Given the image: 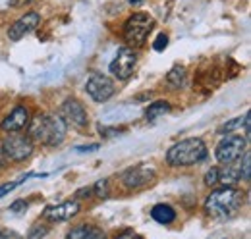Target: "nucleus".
<instances>
[{"label": "nucleus", "instance_id": "nucleus-1", "mask_svg": "<svg viewBox=\"0 0 251 239\" xmlns=\"http://www.w3.org/2000/svg\"><path fill=\"white\" fill-rule=\"evenodd\" d=\"M29 137L41 145L56 147L66 137V121L60 116L39 114L29 123Z\"/></svg>", "mask_w": 251, "mask_h": 239}, {"label": "nucleus", "instance_id": "nucleus-2", "mask_svg": "<svg viewBox=\"0 0 251 239\" xmlns=\"http://www.w3.org/2000/svg\"><path fill=\"white\" fill-rule=\"evenodd\" d=\"M242 203H244V193L232 185H224L207 197L205 210L215 218H230L242 207Z\"/></svg>", "mask_w": 251, "mask_h": 239}, {"label": "nucleus", "instance_id": "nucleus-3", "mask_svg": "<svg viewBox=\"0 0 251 239\" xmlns=\"http://www.w3.org/2000/svg\"><path fill=\"white\" fill-rule=\"evenodd\" d=\"M207 158V147L199 137H189L174 147H170L166 152V160L170 166H193Z\"/></svg>", "mask_w": 251, "mask_h": 239}, {"label": "nucleus", "instance_id": "nucleus-4", "mask_svg": "<svg viewBox=\"0 0 251 239\" xmlns=\"http://www.w3.org/2000/svg\"><path fill=\"white\" fill-rule=\"evenodd\" d=\"M155 25V20L147 14H133L124 25L126 41L133 47H141Z\"/></svg>", "mask_w": 251, "mask_h": 239}, {"label": "nucleus", "instance_id": "nucleus-5", "mask_svg": "<svg viewBox=\"0 0 251 239\" xmlns=\"http://www.w3.org/2000/svg\"><path fill=\"white\" fill-rule=\"evenodd\" d=\"M2 150H4L6 158H10L14 162H22L31 156L33 141L27 135H10L2 141Z\"/></svg>", "mask_w": 251, "mask_h": 239}, {"label": "nucleus", "instance_id": "nucleus-6", "mask_svg": "<svg viewBox=\"0 0 251 239\" xmlns=\"http://www.w3.org/2000/svg\"><path fill=\"white\" fill-rule=\"evenodd\" d=\"M244 152H246V139L240 135H228L217 147V158L222 164H228V162H236L238 158H242Z\"/></svg>", "mask_w": 251, "mask_h": 239}, {"label": "nucleus", "instance_id": "nucleus-7", "mask_svg": "<svg viewBox=\"0 0 251 239\" xmlns=\"http://www.w3.org/2000/svg\"><path fill=\"white\" fill-rule=\"evenodd\" d=\"M135 64H137V54H135L131 48L124 47V48L118 50L116 58L110 62V72H112L114 77L126 81V79L131 77V73H133V70H135Z\"/></svg>", "mask_w": 251, "mask_h": 239}, {"label": "nucleus", "instance_id": "nucleus-8", "mask_svg": "<svg viewBox=\"0 0 251 239\" xmlns=\"http://www.w3.org/2000/svg\"><path fill=\"white\" fill-rule=\"evenodd\" d=\"M85 91L89 93V96L97 100V102H104L114 95V81L102 73H93L87 83H85Z\"/></svg>", "mask_w": 251, "mask_h": 239}, {"label": "nucleus", "instance_id": "nucleus-9", "mask_svg": "<svg viewBox=\"0 0 251 239\" xmlns=\"http://www.w3.org/2000/svg\"><path fill=\"white\" fill-rule=\"evenodd\" d=\"M155 179V170L149 168V166H133L129 170H126L122 174V183H124L127 189H139V187H145L147 183H151Z\"/></svg>", "mask_w": 251, "mask_h": 239}, {"label": "nucleus", "instance_id": "nucleus-10", "mask_svg": "<svg viewBox=\"0 0 251 239\" xmlns=\"http://www.w3.org/2000/svg\"><path fill=\"white\" fill-rule=\"evenodd\" d=\"M39 24H41V16L37 12H27L18 22H14V25H10V31H8L10 41H20L22 37H25L33 29H37Z\"/></svg>", "mask_w": 251, "mask_h": 239}, {"label": "nucleus", "instance_id": "nucleus-11", "mask_svg": "<svg viewBox=\"0 0 251 239\" xmlns=\"http://www.w3.org/2000/svg\"><path fill=\"white\" fill-rule=\"evenodd\" d=\"M62 116L68 121H72L74 125L77 127H85L89 123V118H87V110L83 108L81 102H77L75 98H68L62 104Z\"/></svg>", "mask_w": 251, "mask_h": 239}, {"label": "nucleus", "instance_id": "nucleus-12", "mask_svg": "<svg viewBox=\"0 0 251 239\" xmlns=\"http://www.w3.org/2000/svg\"><path fill=\"white\" fill-rule=\"evenodd\" d=\"M77 212H79V205L75 201H66V203L56 205V207H47L43 216L50 222H62V220H70Z\"/></svg>", "mask_w": 251, "mask_h": 239}, {"label": "nucleus", "instance_id": "nucleus-13", "mask_svg": "<svg viewBox=\"0 0 251 239\" xmlns=\"http://www.w3.org/2000/svg\"><path fill=\"white\" fill-rule=\"evenodd\" d=\"M29 123V112L24 106H16L6 118L2 120V129L4 131H20Z\"/></svg>", "mask_w": 251, "mask_h": 239}, {"label": "nucleus", "instance_id": "nucleus-14", "mask_svg": "<svg viewBox=\"0 0 251 239\" xmlns=\"http://www.w3.org/2000/svg\"><path fill=\"white\" fill-rule=\"evenodd\" d=\"M151 216H153V220H155V222L168 226V224H172V222L176 220V210L172 209L170 205L160 203V205H155V207H153Z\"/></svg>", "mask_w": 251, "mask_h": 239}, {"label": "nucleus", "instance_id": "nucleus-15", "mask_svg": "<svg viewBox=\"0 0 251 239\" xmlns=\"http://www.w3.org/2000/svg\"><path fill=\"white\" fill-rule=\"evenodd\" d=\"M240 179V166H236L234 162L224 164V170H219V181L224 185H232Z\"/></svg>", "mask_w": 251, "mask_h": 239}, {"label": "nucleus", "instance_id": "nucleus-16", "mask_svg": "<svg viewBox=\"0 0 251 239\" xmlns=\"http://www.w3.org/2000/svg\"><path fill=\"white\" fill-rule=\"evenodd\" d=\"M68 238L70 239H79V238L100 239V238H104V232L97 230V228H93V226H77L75 230H72V232L68 234Z\"/></svg>", "mask_w": 251, "mask_h": 239}, {"label": "nucleus", "instance_id": "nucleus-17", "mask_svg": "<svg viewBox=\"0 0 251 239\" xmlns=\"http://www.w3.org/2000/svg\"><path fill=\"white\" fill-rule=\"evenodd\" d=\"M49 174H25L24 178H20V179H16V181H8V183H2L0 185V199L4 197V195H8V193H12L16 187H20L22 183H25L27 179H31V178H47Z\"/></svg>", "mask_w": 251, "mask_h": 239}, {"label": "nucleus", "instance_id": "nucleus-18", "mask_svg": "<svg viewBox=\"0 0 251 239\" xmlns=\"http://www.w3.org/2000/svg\"><path fill=\"white\" fill-rule=\"evenodd\" d=\"M242 125H246V131L250 133V112L242 118H234V120H230V121H226L222 127H220V133H232V131H236V129H240Z\"/></svg>", "mask_w": 251, "mask_h": 239}, {"label": "nucleus", "instance_id": "nucleus-19", "mask_svg": "<svg viewBox=\"0 0 251 239\" xmlns=\"http://www.w3.org/2000/svg\"><path fill=\"white\" fill-rule=\"evenodd\" d=\"M166 81H168V85H172L174 89L182 87V85L186 83V70L180 68V66L172 68V70L168 72V75H166Z\"/></svg>", "mask_w": 251, "mask_h": 239}, {"label": "nucleus", "instance_id": "nucleus-20", "mask_svg": "<svg viewBox=\"0 0 251 239\" xmlns=\"http://www.w3.org/2000/svg\"><path fill=\"white\" fill-rule=\"evenodd\" d=\"M166 112H170V104H168L166 100H157V102H153V104L147 108L145 116H147V120H157L158 116H162V114H166Z\"/></svg>", "mask_w": 251, "mask_h": 239}, {"label": "nucleus", "instance_id": "nucleus-21", "mask_svg": "<svg viewBox=\"0 0 251 239\" xmlns=\"http://www.w3.org/2000/svg\"><path fill=\"white\" fill-rule=\"evenodd\" d=\"M251 178V154L246 150L244 152V164H240V179L250 181Z\"/></svg>", "mask_w": 251, "mask_h": 239}, {"label": "nucleus", "instance_id": "nucleus-22", "mask_svg": "<svg viewBox=\"0 0 251 239\" xmlns=\"http://www.w3.org/2000/svg\"><path fill=\"white\" fill-rule=\"evenodd\" d=\"M93 191H95V195L100 197V199L108 197V181H106V179H99L93 185Z\"/></svg>", "mask_w": 251, "mask_h": 239}, {"label": "nucleus", "instance_id": "nucleus-23", "mask_svg": "<svg viewBox=\"0 0 251 239\" xmlns=\"http://www.w3.org/2000/svg\"><path fill=\"white\" fill-rule=\"evenodd\" d=\"M219 181V168H211L205 174V185H215Z\"/></svg>", "mask_w": 251, "mask_h": 239}, {"label": "nucleus", "instance_id": "nucleus-24", "mask_svg": "<svg viewBox=\"0 0 251 239\" xmlns=\"http://www.w3.org/2000/svg\"><path fill=\"white\" fill-rule=\"evenodd\" d=\"M166 45H168V37H166L164 33H160V35L157 37V41H155V45H153V47H155V50H158V52H160V50H164V48H166Z\"/></svg>", "mask_w": 251, "mask_h": 239}, {"label": "nucleus", "instance_id": "nucleus-25", "mask_svg": "<svg viewBox=\"0 0 251 239\" xmlns=\"http://www.w3.org/2000/svg\"><path fill=\"white\" fill-rule=\"evenodd\" d=\"M25 209H27V203H25V201H16V203H12V207H10V210H12L14 214H20V212H24Z\"/></svg>", "mask_w": 251, "mask_h": 239}, {"label": "nucleus", "instance_id": "nucleus-26", "mask_svg": "<svg viewBox=\"0 0 251 239\" xmlns=\"http://www.w3.org/2000/svg\"><path fill=\"white\" fill-rule=\"evenodd\" d=\"M47 234H49V230H47V228L37 226V228H33L31 232H29V238H43V236H47Z\"/></svg>", "mask_w": 251, "mask_h": 239}, {"label": "nucleus", "instance_id": "nucleus-27", "mask_svg": "<svg viewBox=\"0 0 251 239\" xmlns=\"http://www.w3.org/2000/svg\"><path fill=\"white\" fill-rule=\"evenodd\" d=\"M99 131H100V135H102V137H112V135L120 133L122 129H116V127H114V129H108V127H102V125H100V127H99Z\"/></svg>", "mask_w": 251, "mask_h": 239}, {"label": "nucleus", "instance_id": "nucleus-28", "mask_svg": "<svg viewBox=\"0 0 251 239\" xmlns=\"http://www.w3.org/2000/svg\"><path fill=\"white\" fill-rule=\"evenodd\" d=\"M99 149V145H89V147H77V152H93V150Z\"/></svg>", "mask_w": 251, "mask_h": 239}, {"label": "nucleus", "instance_id": "nucleus-29", "mask_svg": "<svg viewBox=\"0 0 251 239\" xmlns=\"http://www.w3.org/2000/svg\"><path fill=\"white\" fill-rule=\"evenodd\" d=\"M118 238H135V234L133 232H122V234H118Z\"/></svg>", "mask_w": 251, "mask_h": 239}]
</instances>
